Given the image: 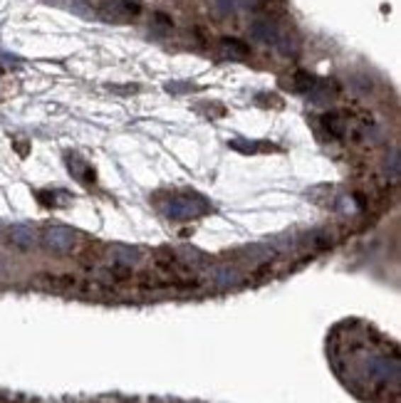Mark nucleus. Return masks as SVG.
I'll list each match as a JSON object with an SVG mask.
<instances>
[{
    "label": "nucleus",
    "mask_w": 401,
    "mask_h": 403,
    "mask_svg": "<svg viewBox=\"0 0 401 403\" xmlns=\"http://www.w3.org/2000/svg\"><path fill=\"white\" fill-rule=\"evenodd\" d=\"M210 203L198 193H179L174 198H169V203L164 205V213L169 215L171 220H191L198 218V215L208 213Z\"/></svg>",
    "instance_id": "obj_2"
},
{
    "label": "nucleus",
    "mask_w": 401,
    "mask_h": 403,
    "mask_svg": "<svg viewBox=\"0 0 401 403\" xmlns=\"http://www.w3.org/2000/svg\"><path fill=\"white\" fill-rule=\"evenodd\" d=\"M210 277H213V285L215 287H223V290L240 285V272L235 270V268H228V265H220V268H215Z\"/></svg>",
    "instance_id": "obj_7"
},
{
    "label": "nucleus",
    "mask_w": 401,
    "mask_h": 403,
    "mask_svg": "<svg viewBox=\"0 0 401 403\" xmlns=\"http://www.w3.org/2000/svg\"><path fill=\"white\" fill-rule=\"evenodd\" d=\"M220 52L230 59H245L250 55V47L243 42V40H235V38H223L220 40Z\"/></svg>",
    "instance_id": "obj_8"
},
{
    "label": "nucleus",
    "mask_w": 401,
    "mask_h": 403,
    "mask_svg": "<svg viewBox=\"0 0 401 403\" xmlns=\"http://www.w3.org/2000/svg\"><path fill=\"white\" fill-rule=\"evenodd\" d=\"M112 255H114V263L124 265V268H134V265H139V260H142V253H139L137 248H127V245H114Z\"/></svg>",
    "instance_id": "obj_9"
},
{
    "label": "nucleus",
    "mask_w": 401,
    "mask_h": 403,
    "mask_svg": "<svg viewBox=\"0 0 401 403\" xmlns=\"http://www.w3.org/2000/svg\"><path fill=\"white\" fill-rule=\"evenodd\" d=\"M230 146H233V149H240L243 154H258L255 149H268V144H260V141H250V144L248 141H233Z\"/></svg>",
    "instance_id": "obj_12"
},
{
    "label": "nucleus",
    "mask_w": 401,
    "mask_h": 403,
    "mask_svg": "<svg viewBox=\"0 0 401 403\" xmlns=\"http://www.w3.org/2000/svg\"><path fill=\"white\" fill-rule=\"evenodd\" d=\"M387 176H392V178H399V151L392 149L387 156Z\"/></svg>",
    "instance_id": "obj_13"
},
{
    "label": "nucleus",
    "mask_w": 401,
    "mask_h": 403,
    "mask_svg": "<svg viewBox=\"0 0 401 403\" xmlns=\"http://www.w3.org/2000/svg\"><path fill=\"white\" fill-rule=\"evenodd\" d=\"M8 238H10V243L15 245V248H20V250H30V248H35V243H38V235H35V230L30 228V225H13V228L8 230Z\"/></svg>",
    "instance_id": "obj_6"
},
{
    "label": "nucleus",
    "mask_w": 401,
    "mask_h": 403,
    "mask_svg": "<svg viewBox=\"0 0 401 403\" xmlns=\"http://www.w3.org/2000/svg\"><path fill=\"white\" fill-rule=\"evenodd\" d=\"M354 379L367 384L369 389H389L392 386L397 391L399 386V359L397 354L389 351H379L374 346H359L357 356H354Z\"/></svg>",
    "instance_id": "obj_1"
},
{
    "label": "nucleus",
    "mask_w": 401,
    "mask_h": 403,
    "mask_svg": "<svg viewBox=\"0 0 401 403\" xmlns=\"http://www.w3.org/2000/svg\"><path fill=\"white\" fill-rule=\"evenodd\" d=\"M255 0H215V10L218 13H238V10H243V8H250Z\"/></svg>",
    "instance_id": "obj_11"
},
{
    "label": "nucleus",
    "mask_w": 401,
    "mask_h": 403,
    "mask_svg": "<svg viewBox=\"0 0 401 403\" xmlns=\"http://www.w3.org/2000/svg\"><path fill=\"white\" fill-rule=\"evenodd\" d=\"M142 13V5L137 0H112L102 8V18L112 20V23H127V20H134Z\"/></svg>",
    "instance_id": "obj_5"
},
{
    "label": "nucleus",
    "mask_w": 401,
    "mask_h": 403,
    "mask_svg": "<svg viewBox=\"0 0 401 403\" xmlns=\"http://www.w3.org/2000/svg\"><path fill=\"white\" fill-rule=\"evenodd\" d=\"M250 33H253V38L258 40V42L273 45V47H278L283 55L295 52V45H290V35L283 33V30L275 23H270V20H255V23L250 25Z\"/></svg>",
    "instance_id": "obj_3"
},
{
    "label": "nucleus",
    "mask_w": 401,
    "mask_h": 403,
    "mask_svg": "<svg viewBox=\"0 0 401 403\" xmlns=\"http://www.w3.org/2000/svg\"><path fill=\"white\" fill-rule=\"evenodd\" d=\"M67 164H69V169H72L74 178H79L82 183H92L94 181V169L87 164V161L79 159V156H74V154L67 156Z\"/></svg>",
    "instance_id": "obj_10"
},
{
    "label": "nucleus",
    "mask_w": 401,
    "mask_h": 403,
    "mask_svg": "<svg viewBox=\"0 0 401 403\" xmlns=\"http://www.w3.org/2000/svg\"><path fill=\"white\" fill-rule=\"evenodd\" d=\"M74 240H77V235H74V230L67 228V225H50L43 235V243L47 245L52 253H69V250L74 248Z\"/></svg>",
    "instance_id": "obj_4"
}]
</instances>
